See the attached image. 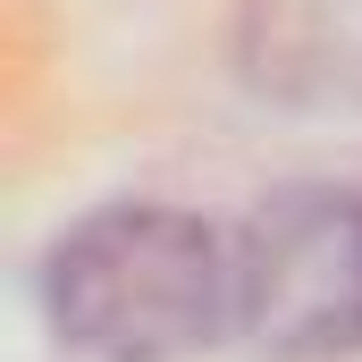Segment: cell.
<instances>
[{
	"label": "cell",
	"mask_w": 362,
	"mask_h": 362,
	"mask_svg": "<svg viewBox=\"0 0 362 362\" xmlns=\"http://www.w3.org/2000/svg\"><path fill=\"white\" fill-rule=\"evenodd\" d=\"M51 320L93 362H177L236 329V245L169 202H110L51 253Z\"/></svg>",
	"instance_id": "6da1fadb"
},
{
	"label": "cell",
	"mask_w": 362,
	"mask_h": 362,
	"mask_svg": "<svg viewBox=\"0 0 362 362\" xmlns=\"http://www.w3.org/2000/svg\"><path fill=\"white\" fill-rule=\"evenodd\" d=\"M236 329L270 362H329L362 346V194L295 185L236 236Z\"/></svg>",
	"instance_id": "7a4b0ae2"
},
{
	"label": "cell",
	"mask_w": 362,
	"mask_h": 362,
	"mask_svg": "<svg viewBox=\"0 0 362 362\" xmlns=\"http://www.w3.org/2000/svg\"><path fill=\"white\" fill-rule=\"evenodd\" d=\"M245 76L295 110H362V0H245Z\"/></svg>",
	"instance_id": "3957f363"
}]
</instances>
